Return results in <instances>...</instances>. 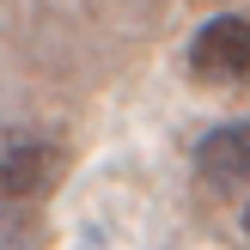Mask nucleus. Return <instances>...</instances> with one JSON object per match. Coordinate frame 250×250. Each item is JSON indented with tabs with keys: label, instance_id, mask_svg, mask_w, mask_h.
I'll return each instance as SVG.
<instances>
[{
	"label": "nucleus",
	"instance_id": "1",
	"mask_svg": "<svg viewBox=\"0 0 250 250\" xmlns=\"http://www.w3.org/2000/svg\"><path fill=\"white\" fill-rule=\"evenodd\" d=\"M61 183V146L24 128H0V202L24 208Z\"/></svg>",
	"mask_w": 250,
	"mask_h": 250
},
{
	"label": "nucleus",
	"instance_id": "2",
	"mask_svg": "<svg viewBox=\"0 0 250 250\" xmlns=\"http://www.w3.org/2000/svg\"><path fill=\"white\" fill-rule=\"evenodd\" d=\"M189 73L202 85H250V19L220 12L189 37Z\"/></svg>",
	"mask_w": 250,
	"mask_h": 250
},
{
	"label": "nucleus",
	"instance_id": "3",
	"mask_svg": "<svg viewBox=\"0 0 250 250\" xmlns=\"http://www.w3.org/2000/svg\"><path fill=\"white\" fill-rule=\"evenodd\" d=\"M195 171H202L214 189H244L250 183V116L208 128L202 146H195Z\"/></svg>",
	"mask_w": 250,
	"mask_h": 250
},
{
	"label": "nucleus",
	"instance_id": "4",
	"mask_svg": "<svg viewBox=\"0 0 250 250\" xmlns=\"http://www.w3.org/2000/svg\"><path fill=\"white\" fill-rule=\"evenodd\" d=\"M0 250H37V232H31V220H24L12 202H0Z\"/></svg>",
	"mask_w": 250,
	"mask_h": 250
},
{
	"label": "nucleus",
	"instance_id": "5",
	"mask_svg": "<svg viewBox=\"0 0 250 250\" xmlns=\"http://www.w3.org/2000/svg\"><path fill=\"white\" fill-rule=\"evenodd\" d=\"M244 232H250V214H244Z\"/></svg>",
	"mask_w": 250,
	"mask_h": 250
}]
</instances>
